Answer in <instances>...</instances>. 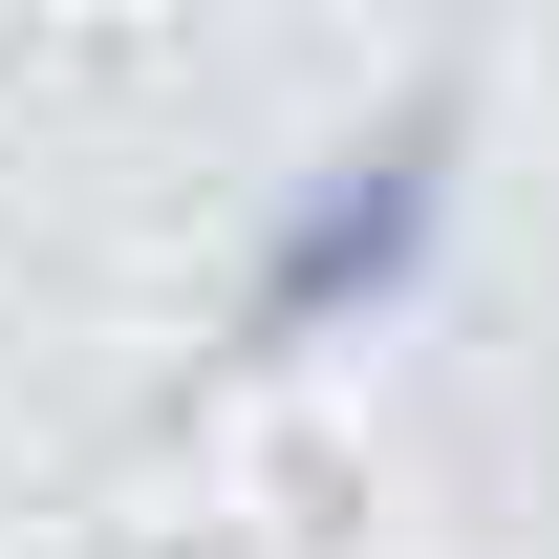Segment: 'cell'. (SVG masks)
<instances>
[{
    "label": "cell",
    "instance_id": "1",
    "mask_svg": "<svg viewBox=\"0 0 559 559\" xmlns=\"http://www.w3.org/2000/svg\"><path fill=\"white\" fill-rule=\"evenodd\" d=\"M430 237H452V86H430V108H366V130L280 194L237 323H259V345H345V323H388L430 280Z\"/></svg>",
    "mask_w": 559,
    "mask_h": 559
}]
</instances>
